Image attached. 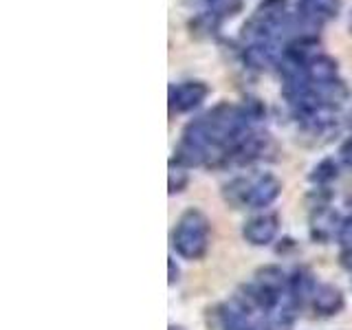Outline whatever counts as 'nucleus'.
<instances>
[{
    "label": "nucleus",
    "mask_w": 352,
    "mask_h": 330,
    "mask_svg": "<svg viewBox=\"0 0 352 330\" xmlns=\"http://www.w3.org/2000/svg\"><path fill=\"white\" fill-rule=\"evenodd\" d=\"M339 154H341V159H344V163L352 168V137L344 143V146H341Z\"/></svg>",
    "instance_id": "nucleus-12"
},
{
    "label": "nucleus",
    "mask_w": 352,
    "mask_h": 330,
    "mask_svg": "<svg viewBox=\"0 0 352 330\" xmlns=\"http://www.w3.org/2000/svg\"><path fill=\"white\" fill-rule=\"evenodd\" d=\"M245 62L251 69H267L273 62L271 42H251L245 47Z\"/></svg>",
    "instance_id": "nucleus-7"
},
{
    "label": "nucleus",
    "mask_w": 352,
    "mask_h": 330,
    "mask_svg": "<svg viewBox=\"0 0 352 330\" xmlns=\"http://www.w3.org/2000/svg\"><path fill=\"white\" fill-rule=\"evenodd\" d=\"M275 218H256V220H251V223L245 227V236L251 240V242H256V245H264V242H269L273 236H275Z\"/></svg>",
    "instance_id": "nucleus-8"
},
{
    "label": "nucleus",
    "mask_w": 352,
    "mask_h": 330,
    "mask_svg": "<svg viewBox=\"0 0 352 330\" xmlns=\"http://www.w3.org/2000/svg\"><path fill=\"white\" fill-rule=\"evenodd\" d=\"M341 306V297L335 289H328V286H324V289H319L317 295H315V308L322 313H333L337 311V308Z\"/></svg>",
    "instance_id": "nucleus-9"
},
{
    "label": "nucleus",
    "mask_w": 352,
    "mask_h": 330,
    "mask_svg": "<svg viewBox=\"0 0 352 330\" xmlns=\"http://www.w3.org/2000/svg\"><path fill=\"white\" fill-rule=\"evenodd\" d=\"M286 0H262L251 14V18L242 27V38L251 42H271L280 33L282 27H286Z\"/></svg>",
    "instance_id": "nucleus-1"
},
{
    "label": "nucleus",
    "mask_w": 352,
    "mask_h": 330,
    "mask_svg": "<svg viewBox=\"0 0 352 330\" xmlns=\"http://www.w3.org/2000/svg\"><path fill=\"white\" fill-rule=\"evenodd\" d=\"M341 0H302L300 3V16L306 25L319 27L324 20H330L339 14Z\"/></svg>",
    "instance_id": "nucleus-4"
},
{
    "label": "nucleus",
    "mask_w": 352,
    "mask_h": 330,
    "mask_svg": "<svg viewBox=\"0 0 352 330\" xmlns=\"http://www.w3.org/2000/svg\"><path fill=\"white\" fill-rule=\"evenodd\" d=\"M306 75L313 84L333 82L337 80V62L330 55H315V58L306 64Z\"/></svg>",
    "instance_id": "nucleus-6"
},
{
    "label": "nucleus",
    "mask_w": 352,
    "mask_h": 330,
    "mask_svg": "<svg viewBox=\"0 0 352 330\" xmlns=\"http://www.w3.org/2000/svg\"><path fill=\"white\" fill-rule=\"evenodd\" d=\"M209 14H214L216 18L225 16H236L242 9V0H207Z\"/></svg>",
    "instance_id": "nucleus-10"
},
{
    "label": "nucleus",
    "mask_w": 352,
    "mask_h": 330,
    "mask_svg": "<svg viewBox=\"0 0 352 330\" xmlns=\"http://www.w3.org/2000/svg\"><path fill=\"white\" fill-rule=\"evenodd\" d=\"M231 330H242L238 328V317H231Z\"/></svg>",
    "instance_id": "nucleus-13"
},
{
    "label": "nucleus",
    "mask_w": 352,
    "mask_h": 330,
    "mask_svg": "<svg viewBox=\"0 0 352 330\" xmlns=\"http://www.w3.org/2000/svg\"><path fill=\"white\" fill-rule=\"evenodd\" d=\"M335 174H337V165L333 161H322L315 168L313 179L315 181H330V179H335Z\"/></svg>",
    "instance_id": "nucleus-11"
},
{
    "label": "nucleus",
    "mask_w": 352,
    "mask_h": 330,
    "mask_svg": "<svg viewBox=\"0 0 352 330\" xmlns=\"http://www.w3.org/2000/svg\"><path fill=\"white\" fill-rule=\"evenodd\" d=\"M176 249L185 258H198L207 245V227L205 220L198 214H190L176 231Z\"/></svg>",
    "instance_id": "nucleus-2"
},
{
    "label": "nucleus",
    "mask_w": 352,
    "mask_h": 330,
    "mask_svg": "<svg viewBox=\"0 0 352 330\" xmlns=\"http://www.w3.org/2000/svg\"><path fill=\"white\" fill-rule=\"evenodd\" d=\"M348 29H350V33H352V11H350V16H348Z\"/></svg>",
    "instance_id": "nucleus-14"
},
{
    "label": "nucleus",
    "mask_w": 352,
    "mask_h": 330,
    "mask_svg": "<svg viewBox=\"0 0 352 330\" xmlns=\"http://www.w3.org/2000/svg\"><path fill=\"white\" fill-rule=\"evenodd\" d=\"M278 190H280V185L273 176H262V179H258L256 183L247 185L242 198H245V203H249L253 207H260V205H269L273 198L278 196Z\"/></svg>",
    "instance_id": "nucleus-5"
},
{
    "label": "nucleus",
    "mask_w": 352,
    "mask_h": 330,
    "mask_svg": "<svg viewBox=\"0 0 352 330\" xmlns=\"http://www.w3.org/2000/svg\"><path fill=\"white\" fill-rule=\"evenodd\" d=\"M207 95H209V86L205 82H183L172 88L170 104L176 113H187V110L201 106Z\"/></svg>",
    "instance_id": "nucleus-3"
}]
</instances>
